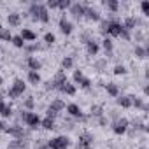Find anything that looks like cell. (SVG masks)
<instances>
[{
    "instance_id": "cell-42",
    "label": "cell",
    "mask_w": 149,
    "mask_h": 149,
    "mask_svg": "<svg viewBox=\"0 0 149 149\" xmlns=\"http://www.w3.org/2000/svg\"><path fill=\"white\" fill-rule=\"evenodd\" d=\"M98 23H100V28H98V30H100V33H102L104 37H107V26H109V19H100Z\"/></svg>"
},
{
    "instance_id": "cell-9",
    "label": "cell",
    "mask_w": 149,
    "mask_h": 149,
    "mask_svg": "<svg viewBox=\"0 0 149 149\" xmlns=\"http://www.w3.org/2000/svg\"><path fill=\"white\" fill-rule=\"evenodd\" d=\"M65 83H68V79H67V74H65L63 70H58V72L54 74V77L51 79L53 90H60V91H61V88L65 86Z\"/></svg>"
},
{
    "instance_id": "cell-30",
    "label": "cell",
    "mask_w": 149,
    "mask_h": 149,
    "mask_svg": "<svg viewBox=\"0 0 149 149\" xmlns=\"http://www.w3.org/2000/svg\"><path fill=\"white\" fill-rule=\"evenodd\" d=\"M74 68V56H63L61 58V70H72Z\"/></svg>"
},
{
    "instance_id": "cell-25",
    "label": "cell",
    "mask_w": 149,
    "mask_h": 149,
    "mask_svg": "<svg viewBox=\"0 0 149 149\" xmlns=\"http://www.w3.org/2000/svg\"><path fill=\"white\" fill-rule=\"evenodd\" d=\"M13 116H14V109L9 104H4L2 107H0V118H2V119H9Z\"/></svg>"
},
{
    "instance_id": "cell-37",
    "label": "cell",
    "mask_w": 149,
    "mask_h": 149,
    "mask_svg": "<svg viewBox=\"0 0 149 149\" xmlns=\"http://www.w3.org/2000/svg\"><path fill=\"white\" fill-rule=\"evenodd\" d=\"M11 44H13L14 47H18V49H23L26 42H25V40H23L19 35H13V39H11Z\"/></svg>"
},
{
    "instance_id": "cell-10",
    "label": "cell",
    "mask_w": 149,
    "mask_h": 149,
    "mask_svg": "<svg viewBox=\"0 0 149 149\" xmlns=\"http://www.w3.org/2000/svg\"><path fill=\"white\" fill-rule=\"evenodd\" d=\"M84 9H86V4H83V2H72V6L68 9V14H72L76 19H81V18H84Z\"/></svg>"
},
{
    "instance_id": "cell-36",
    "label": "cell",
    "mask_w": 149,
    "mask_h": 149,
    "mask_svg": "<svg viewBox=\"0 0 149 149\" xmlns=\"http://www.w3.org/2000/svg\"><path fill=\"white\" fill-rule=\"evenodd\" d=\"M11 39H13L11 30H9V28H2V26H0V40H4V42H11Z\"/></svg>"
},
{
    "instance_id": "cell-31",
    "label": "cell",
    "mask_w": 149,
    "mask_h": 149,
    "mask_svg": "<svg viewBox=\"0 0 149 149\" xmlns=\"http://www.w3.org/2000/svg\"><path fill=\"white\" fill-rule=\"evenodd\" d=\"M76 91H77V88H76V84H74V83H65V86L61 88V93H65L68 97H74V95H76Z\"/></svg>"
},
{
    "instance_id": "cell-12",
    "label": "cell",
    "mask_w": 149,
    "mask_h": 149,
    "mask_svg": "<svg viewBox=\"0 0 149 149\" xmlns=\"http://www.w3.org/2000/svg\"><path fill=\"white\" fill-rule=\"evenodd\" d=\"M100 47L105 51V54H107V60L112 56V53H114V40L111 39V37H104L102 39V42H100Z\"/></svg>"
},
{
    "instance_id": "cell-6",
    "label": "cell",
    "mask_w": 149,
    "mask_h": 149,
    "mask_svg": "<svg viewBox=\"0 0 149 149\" xmlns=\"http://www.w3.org/2000/svg\"><path fill=\"white\" fill-rule=\"evenodd\" d=\"M6 133L7 135H11V137H14V139H28V132L21 126V125H11V126H7V130H6Z\"/></svg>"
},
{
    "instance_id": "cell-20",
    "label": "cell",
    "mask_w": 149,
    "mask_h": 149,
    "mask_svg": "<svg viewBox=\"0 0 149 149\" xmlns=\"http://www.w3.org/2000/svg\"><path fill=\"white\" fill-rule=\"evenodd\" d=\"M7 25L13 26V28L19 26V25H21V14H19V13H9V14H7Z\"/></svg>"
},
{
    "instance_id": "cell-52",
    "label": "cell",
    "mask_w": 149,
    "mask_h": 149,
    "mask_svg": "<svg viewBox=\"0 0 149 149\" xmlns=\"http://www.w3.org/2000/svg\"><path fill=\"white\" fill-rule=\"evenodd\" d=\"M0 42H2V40H0Z\"/></svg>"
},
{
    "instance_id": "cell-43",
    "label": "cell",
    "mask_w": 149,
    "mask_h": 149,
    "mask_svg": "<svg viewBox=\"0 0 149 149\" xmlns=\"http://www.w3.org/2000/svg\"><path fill=\"white\" fill-rule=\"evenodd\" d=\"M91 84H93V83H91V79L84 76V77L81 79V83H79V88H83V90H90V88H91Z\"/></svg>"
},
{
    "instance_id": "cell-8",
    "label": "cell",
    "mask_w": 149,
    "mask_h": 149,
    "mask_svg": "<svg viewBox=\"0 0 149 149\" xmlns=\"http://www.w3.org/2000/svg\"><path fill=\"white\" fill-rule=\"evenodd\" d=\"M58 26H60V32H61L65 37H68V35L74 32V25L68 21V18H67V14H65V13L60 16V19H58Z\"/></svg>"
},
{
    "instance_id": "cell-27",
    "label": "cell",
    "mask_w": 149,
    "mask_h": 149,
    "mask_svg": "<svg viewBox=\"0 0 149 149\" xmlns=\"http://www.w3.org/2000/svg\"><path fill=\"white\" fill-rule=\"evenodd\" d=\"M49 109H53L54 112H61L63 109H65V102L61 100V98H54V100H51V104H49Z\"/></svg>"
},
{
    "instance_id": "cell-4",
    "label": "cell",
    "mask_w": 149,
    "mask_h": 149,
    "mask_svg": "<svg viewBox=\"0 0 149 149\" xmlns=\"http://www.w3.org/2000/svg\"><path fill=\"white\" fill-rule=\"evenodd\" d=\"M65 111H67V114L72 118V119H79V121H88L90 119V114H84L83 112V109L77 105V104H67L65 105Z\"/></svg>"
},
{
    "instance_id": "cell-33",
    "label": "cell",
    "mask_w": 149,
    "mask_h": 149,
    "mask_svg": "<svg viewBox=\"0 0 149 149\" xmlns=\"http://www.w3.org/2000/svg\"><path fill=\"white\" fill-rule=\"evenodd\" d=\"M112 74H114V76H126V74H128V68H126L123 63H118V65H114Z\"/></svg>"
},
{
    "instance_id": "cell-17",
    "label": "cell",
    "mask_w": 149,
    "mask_h": 149,
    "mask_svg": "<svg viewBox=\"0 0 149 149\" xmlns=\"http://www.w3.org/2000/svg\"><path fill=\"white\" fill-rule=\"evenodd\" d=\"M130 98H132V107H135V109H139V111H147L149 107H147V104L144 102V98H140V97H135V95H130Z\"/></svg>"
},
{
    "instance_id": "cell-26",
    "label": "cell",
    "mask_w": 149,
    "mask_h": 149,
    "mask_svg": "<svg viewBox=\"0 0 149 149\" xmlns=\"http://www.w3.org/2000/svg\"><path fill=\"white\" fill-rule=\"evenodd\" d=\"M104 6L107 7V11L114 16V14H118V11H119V2H118V0H107V2H104Z\"/></svg>"
},
{
    "instance_id": "cell-23",
    "label": "cell",
    "mask_w": 149,
    "mask_h": 149,
    "mask_svg": "<svg viewBox=\"0 0 149 149\" xmlns=\"http://www.w3.org/2000/svg\"><path fill=\"white\" fill-rule=\"evenodd\" d=\"M40 128L42 130H47V132L49 130H54L56 128V121L53 118H47V116L46 118H40Z\"/></svg>"
},
{
    "instance_id": "cell-13",
    "label": "cell",
    "mask_w": 149,
    "mask_h": 149,
    "mask_svg": "<svg viewBox=\"0 0 149 149\" xmlns=\"http://www.w3.org/2000/svg\"><path fill=\"white\" fill-rule=\"evenodd\" d=\"M84 46H86V53H88V56H97L98 51H100V44H98L93 37H91L90 40H86Z\"/></svg>"
},
{
    "instance_id": "cell-40",
    "label": "cell",
    "mask_w": 149,
    "mask_h": 149,
    "mask_svg": "<svg viewBox=\"0 0 149 149\" xmlns=\"http://www.w3.org/2000/svg\"><path fill=\"white\" fill-rule=\"evenodd\" d=\"M140 13L144 18H149V0H142L140 2Z\"/></svg>"
},
{
    "instance_id": "cell-34",
    "label": "cell",
    "mask_w": 149,
    "mask_h": 149,
    "mask_svg": "<svg viewBox=\"0 0 149 149\" xmlns=\"http://www.w3.org/2000/svg\"><path fill=\"white\" fill-rule=\"evenodd\" d=\"M93 67H95V70H98V72H105V70H107V58L97 60V61L93 63Z\"/></svg>"
},
{
    "instance_id": "cell-7",
    "label": "cell",
    "mask_w": 149,
    "mask_h": 149,
    "mask_svg": "<svg viewBox=\"0 0 149 149\" xmlns=\"http://www.w3.org/2000/svg\"><path fill=\"white\" fill-rule=\"evenodd\" d=\"M93 142H95L93 133H90V132H83V133L79 135L77 149H91V147H93Z\"/></svg>"
},
{
    "instance_id": "cell-47",
    "label": "cell",
    "mask_w": 149,
    "mask_h": 149,
    "mask_svg": "<svg viewBox=\"0 0 149 149\" xmlns=\"http://www.w3.org/2000/svg\"><path fill=\"white\" fill-rule=\"evenodd\" d=\"M107 123H109V118H107L105 114L98 118V125H100V126H107Z\"/></svg>"
},
{
    "instance_id": "cell-22",
    "label": "cell",
    "mask_w": 149,
    "mask_h": 149,
    "mask_svg": "<svg viewBox=\"0 0 149 149\" xmlns=\"http://www.w3.org/2000/svg\"><path fill=\"white\" fill-rule=\"evenodd\" d=\"M26 79H28V83H30L32 86H39V84L42 83L40 74H39V72H32V70H28V74H26Z\"/></svg>"
},
{
    "instance_id": "cell-19",
    "label": "cell",
    "mask_w": 149,
    "mask_h": 149,
    "mask_svg": "<svg viewBox=\"0 0 149 149\" xmlns=\"http://www.w3.org/2000/svg\"><path fill=\"white\" fill-rule=\"evenodd\" d=\"M39 13H40V2H32L28 6V14L33 21H39Z\"/></svg>"
},
{
    "instance_id": "cell-29",
    "label": "cell",
    "mask_w": 149,
    "mask_h": 149,
    "mask_svg": "<svg viewBox=\"0 0 149 149\" xmlns=\"http://www.w3.org/2000/svg\"><path fill=\"white\" fill-rule=\"evenodd\" d=\"M49 19H51V16H49V11H47V7H46L44 4H40V13H39V21H40V23H49Z\"/></svg>"
},
{
    "instance_id": "cell-32",
    "label": "cell",
    "mask_w": 149,
    "mask_h": 149,
    "mask_svg": "<svg viewBox=\"0 0 149 149\" xmlns=\"http://www.w3.org/2000/svg\"><path fill=\"white\" fill-rule=\"evenodd\" d=\"M33 107H35V97L30 95L23 100V111H33Z\"/></svg>"
},
{
    "instance_id": "cell-18",
    "label": "cell",
    "mask_w": 149,
    "mask_h": 149,
    "mask_svg": "<svg viewBox=\"0 0 149 149\" xmlns=\"http://www.w3.org/2000/svg\"><path fill=\"white\" fill-rule=\"evenodd\" d=\"M9 149H28V139H14L7 146Z\"/></svg>"
},
{
    "instance_id": "cell-39",
    "label": "cell",
    "mask_w": 149,
    "mask_h": 149,
    "mask_svg": "<svg viewBox=\"0 0 149 149\" xmlns=\"http://www.w3.org/2000/svg\"><path fill=\"white\" fill-rule=\"evenodd\" d=\"M83 77H84L83 70H79V68H77V70H74V76H72V83H74V84L77 86V84L81 83V79H83Z\"/></svg>"
},
{
    "instance_id": "cell-3",
    "label": "cell",
    "mask_w": 149,
    "mask_h": 149,
    "mask_svg": "<svg viewBox=\"0 0 149 149\" xmlns=\"http://www.w3.org/2000/svg\"><path fill=\"white\" fill-rule=\"evenodd\" d=\"M47 149H68L70 147V139L67 135H56L46 142Z\"/></svg>"
},
{
    "instance_id": "cell-5",
    "label": "cell",
    "mask_w": 149,
    "mask_h": 149,
    "mask_svg": "<svg viewBox=\"0 0 149 149\" xmlns=\"http://www.w3.org/2000/svg\"><path fill=\"white\" fill-rule=\"evenodd\" d=\"M111 128H112L114 135H125L128 132V128H130V121L126 118H118L116 121H112V126Z\"/></svg>"
},
{
    "instance_id": "cell-28",
    "label": "cell",
    "mask_w": 149,
    "mask_h": 149,
    "mask_svg": "<svg viewBox=\"0 0 149 149\" xmlns=\"http://www.w3.org/2000/svg\"><path fill=\"white\" fill-rule=\"evenodd\" d=\"M23 49L28 53V56H32V53L42 51V49H44V46H40V44H37V42H30V44H25V47H23Z\"/></svg>"
},
{
    "instance_id": "cell-46",
    "label": "cell",
    "mask_w": 149,
    "mask_h": 149,
    "mask_svg": "<svg viewBox=\"0 0 149 149\" xmlns=\"http://www.w3.org/2000/svg\"><path fill=\"white\" fill-rule=\"evenodd\" d=\"M46 116H47V118H53V119H56V118H58V112H54L53 109H49V107H47V109H46Z\"/></svg>"
},
{
    "instance_id": "cell-2",
    "label": "cell",
    "mask_w": 149,
    "mask_h": 149,
    "mask_svg": "<svg viewBox=\"0 0 149 149\" xmlns=\"http://www.w3.org/2000/svg\"><path fill=\"white\" fill-rule=\"evenodd\" d=\"M25 91H26V83H25L23 79L16 77V79L13 81L11 88L7 90V97H9V98H13V100H16V98H19V97H23V95H25Z\"/></svg>"
},
{
    "instance_id": "cell-44",
    "label": "cell",
    "mask_w": 149,
    "mask_h": 149,
    "mask_svg": "<svg viewBox=\"0 0 149 149\" xmlns=\"http://www.w3.org/2000/svg\"><path fill=\"white\" fill-rule=\"evenodd\" d=\"M44 6L47 7V11H49V9H58V0H47Z\"/></svg>"
},
{
    "instance_id": "cell-35",
    "label": "cell",
    "mask_w": 149,
    "mask_h": 149,
    "mask_svg": "<svg viewBox=\"0 0 149 149\" xmlns=\"http://www.w3.org/2000/svg\"><path fill=\"white\" fill-rule=\"evenodd\" d=\"M90 116H93V118H100V116H104V107L102 105H91L90 107Z\"/></svg>"
},
{
    "instance_id": "cell-24",
    "label": "cell",
    "mask_w": 149,
    "mask_h": 149,
    "mask_svg": "<svg viewBox=\"0 0 149 149\" xmlns=\"http://www.w3.org/2000/svg\"><path fill=\"white\" fill-rule=\"evenodd\" d=\"M116 104L121 109H130L132 107V98H130V95H121V97L116 98Z\"/></svg>"
},
{
    "instance_id": "cell-1",
    "label": "cell",
    "mask_w": 149,
    "mask_h": 149,
    "mask_svg": "<svg viewBox=\"0 0 149 149\" xmlns=\"http://www.w3.org/2000/svg\"><path fill=\"white\" fill-rule=\"evenodd\" d=\"M19 119H21L30 130H37V128H40V116H39V112H33V111H23V109H21Z\"/></svg>"
},
{
    "instance_id": "cell-21",
    "label": "cell",
    "mask_w": 149,
    "mask_h": 149,
    "mask_svg": "<svg viewBox=\"0 0 149 149\" xmlns=\"http://www.w3.org/2000/svg\"><path fill=\"white\" fill-rule=\"evenodd\" d=\"M104 88H105V91H107L109 97H112V98L119 97V86L116 83H107V84H104Z\"/></svg>"
},
{
    "instance_id": "cell-41",
    "label": "cell",
    "mask_w": 149,
    "mask_h": 149,
    "mask_svg": "<svg viewBox=\"0 0 149 149\" xmlns=\"http://www.w3.org/2000/svg\"><path fill=\"white\" fill-rule=\"evenodd\" d=\"M70 6H72L70 0H58V9H60L61 13L68 11V9H70Z\"/></svg>"
},
{
    "instance_id": "cell-51",
    "label": "cell",
    "mask_w": 149,
    "mask_h": 149,
    "mask_svg": "<svg viewBox=\"0 0 149 149\" xmlns=\"http://www.w3.org/2000/svg\"><path fill=\"white\" fill-rule=\"evenodd\" d=\"M2 84H4V77H2V76H0V86H2Z\"/></svg>"
},
{
    "instance_id": "cell-15",
    "label": "cell",
    "mask_w": 149,
    "mask_h": 149,
    "mask_svg": "<svg viewBox=\"0 0 149 149\" xmlns=\"http://www.w3.org/2000/svg\"><path fill=\"white\" fill-rule=\"evenodd\" d=\"M18 35H19L26 44H28V42H35V40H37V33H35L33 30H30V28H21Z\"/></svg>"
},
{
    "instance_id": "cell-14",
    "label": "cell",
    "mask_w": 149,
    "mask_h": 149,
    "mask_svg": "<svg viewBox=\"0 0 149 149\" xmlns=\"http://www.w3.org/2000/svg\"><path fill=\"white\" fill-rule=\"evenodd\" d=\"M133 54H135V58H139V60H146V58L149 56V46H147V42H146V44H137L135 49H133Z\"/></svg>"
},
{
    "instance_id": "cell-38",
    "label": "cell",
    "mask_w": 149,
    "mask_h": 149,
    "mask_svg": "<svg viewBox=\"0 0 149 149\" xmlns=\"http://www.w3.org/2000/svg\"><path fill=\"white\" fill-rule=\"evenodd\" d=\"M42 39H44V42H46V46H53V44L56 42V35H54L53 32H46Z\"/></svg>"
},
{
    "instance_id": "cell-45",
    "label": "cell",
    "mask_w": 149,
    "mask_h": 149,
    "mask_svg": "<svg viewBox=\"0 0 149 149\" xmlns=\"http://www.w3.org/2000/svg\"><path fill=\"white\" fill-rule=\"evenodd\" d=\"M123 40H126V42H130L132 40V32H128V30H125L123 28V32H121V35H119Z\"/></svg>"
},
{
    "instance_id": "cell-48",
    "label": "cell",
    "mask_w": 149,
    "mask_h": 149,
    "mask_svg": "<svg viewBox=\"0 0 149 149\" xmlns=\"http://www.w3.org/2000/svg\"><path fill=\"white\" fill-rule=\"evenodd\" d=\"M7 126H9V125H7L4 119H0V132H6V130H7Z\"/></svg>"
},
{
    "instance_id": "cell-50",
    "label": "cell",
    "mask_w": 149,
    "mask_h": 149,
    "mask_svg": "<svg viewBox=\"0 0 149 149\" xmlns=\"http://www.w3.org/2000/svg\"><path fill=\"white\" fill-rule=\"evenodd\" d=\"M4 104H6V102H4V97H2V93H0V107H2Z\"/></svg>"
},
{
    "instance_id": "cell-11",
    "label": "cell",
    "mask_w": 149,
    "mask_h": 149,
    "mask_svg": "<svg viewBox=\"0 0 149 149\" xmlns=\"http://www.w3.org/2000/svg\"><path fill=\"white\" fill-rule=\"evenodd\" d=\"M84 18H86V19H90V21L98 23V21L102 19V14H100V11H98V9H95V7H91V6H88V4H86V9H84Z\"/></svg>"
},
{
    "instance_id": "cell-49",
    "label": "cell",
    "mask_w": 149,
    "mask_h": 149,
    "mask_svg": "<svg viewBox=\"0 0 149 149\" xmlns=\"http://www.w3.org/2000/svg\"><path fill=\"white\" fill-rule=\"evenodd\" d=\"M144 95H146V97H147V95H149V86H147V84H146V86H144Z\"/></svg>"
},
{
    "instance_id": "cell-16",
    "label": "cell",
    "mask_w": 149,
    "mask_h": 149,
    "mask_svg": "<svg viewBox=\"0 0 149 149\" xmlns=\"http://www.w3.org/2000/svg\"><path fill=\"white\" fill-rule=\"evenodd\" d=\"M26 67L32 72H39L42 68V63H40V60L37 56H26Z\"/></svg>"
}]
</instances>
